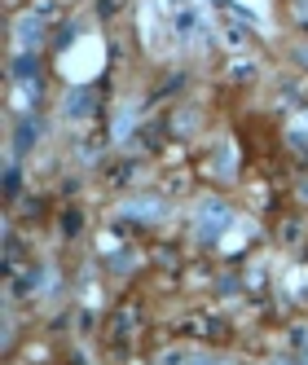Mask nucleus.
I'll return each mask as SVG.
<instances>
[{"label":"nucleus","mask_w":308,"mask_h":365,"mask_svg":"<svg viewBox=\"0 0 308 365\" xmlns=\"http://www.w3.org/2000/svg\"><path fill=\"white\" fill-rule=\"evenodd\" d=\"M229 220H234V216H229V207L220 202V198H202L198 202V238H207V242H216L220 238V233L229 229Z\"/></svg>","instance_id":"f257e3e1"},{"label":"nucleus","mask_w":308,"mask_h":365,"mask_svg":"<svg viewBox=\"0 0 308 365\" xmlns=\"http://www.w3.org/2000/svg\"><path fill=\"white\" fill-rule=\"evenodd\" d=\"M172 22H176V36L181 40H202V31H207V14H202V5H176Z\"/></svg>","instance_id":"f03ea898"},{"label":"nucleus","mask_w":308,"mask_h":365,"mask_svg":"<svg viewBox=\"0 0 308 365\" xmlns=\"http://www.w3.org/2000/svg\"><path fill=\"white\" fill-rule=\"evenodd\" d=\"M291 145H295V150H304V154H308V115H304V119H299V123H295V128H291Z\"/></svg>","instance_id":"7ed1b4c3"},{"label":"nucleus","mask_w":308,"mask_h":365,"mask_svg":"<svg viewBox=\"0 0 308 365\" xmlns=\"http://www.w3.org/2000/svg\"><path fill=\"white\" fill-rule=\"evenodd\" d=\"M123 212H128V216H133V212H137L141 220H154V212H159V202H128V207H123Z\"/></svg>","instance_id":"20e7f679"}]
</instances>
